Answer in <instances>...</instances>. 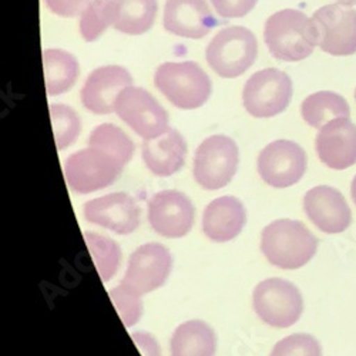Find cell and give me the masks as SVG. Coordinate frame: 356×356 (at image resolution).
I'll list each match as a JSON object with an SVG mask.
<instances>
[{
    "label": "cell",
    "mask_w": 356,
    "mask_h": 356,
    "mask_svg": "<svg viewBox=\"0 0 356 356\" xmlns=\"http://www.w3.org/2000/svg\"><path fill=\"white\" fill-rule=\"evenodd\" d=\"M264 40L278 60L301 62L318 46V32L312 19L304 12L284 9L265 22Z\"/></svg>",
    "instance_id": "6da1fadb"
},
{
    "label": "cell",
    "mask_w": 356,
    "mask_h": 356,
    "mask_svg": "<svg viewBox=\"0 0 356 356\" xmlns=\"http://www.w3.org/2000/svg\"><path fill=\"white\" fill-rule=\"evenodd\" d=\"M261 251L271 265L298 270L315 257L318 238L301 221L282 218L262 229Z\"/></svg>",
    "instance_id": "7a4b0ae2"
},
{
    "label": "cell",
    "mask_w": 356,
    "mask_h": 356,
    "mask_svg": "<svg viewBox=\"0 0 356 356\" xmlns=\"http://www.w3.org/2000/svg\"><path fill=\"white\" fill-rule=\"evenodd\" d=\"M161 95L181 110H194L209 102L213 93L211 80L195 62L163 63L154 74Z\"/></svg>",
    "instance_id": "3957f363"
},
{
    "label": "cell",
    "mask_w": 356,
    "mask_h": 356,
    "mask_svg": "<svg viewBox=\"0 0 356 356\" xmlns=\"http://www.w3.org/2000/svg\"><path fill=\"white\" fill-rule=\"evenodd\" d=\"M257 56V38L250 29L243 26L222 29L205 50L207 63L224 79L244 74L255 63Z\"/></svg>",
    "instance_id": "277c9868"
},
{
    "label": "cell",
    "mask_w": 356,
    "mask_h": 356,
    "mask_svg": "<svg viewBox=\"0 0 356 356\" xmlns=\"http://www.w3.org/2000/svg\"><path fill=\"white\" fill-rule=\"evenodd\" d=\"M252 307L264 323L273 328H289L300 321L304 312V300L292 282L270 278L255 286Z\"/></svg>",
    "instance_id": "5b68a950"
},
{
    "label": "cell",
    "mask_w": 356,
    "mask_h": 356,
    "mask_svg": "<svg viewBox=\"0 0 356 356\" xmlns=\"http://www.w3.org/2000/svg\"><path fill=\"white\" fill-rule=\"evenodd\" d=\"M240 152L236 143L227 136L205 138L195 150L194 178L205 190H220L231 183L238 168Z\"/></svg>",
    "instance_id": "8992f818"
},
{
    "label": "cell",
    "mask_w": 356,
    "mask_h": 356,
    "mask_svg": "<svg viewBox=\"0 0 356 356\" xmlns=\"http://www.w3.org/2000/svg\"><path fill=\"white\" fill-rule=\"evenodd\" d=\"M124 165L108 153L88 147L67 157L65 177L69 188L77 194H90L110 187Z\"/></svg>",
    "instance_id": "52a82bcc"
},
{
    "label": "cell",
    "mask_w": 356,
    "mask_h": 356,
    "mask_svg": "<svg viewBox=\"0 0 356 356\" xmlns=\"http://www.w3.org/2000/svg\"><path fill=\"white\" fill-rule=\"evenodd\" d=\"M292 99V80L278 69L270 67L254 73L245 83L243 103L257 118L275 117L285 111Z\"/></svg>",
    "instance_id": "ba28073f"
},
{
    "label": "cell",
    "mask_w": 356,
    "mask_h": 356,
    "mask_svg": "<svg viewBox=\"0 0 356 356\" xmlns=\"http://www.w3.org/2000/svg\"><path fill=\"white\" fill-rule=\"evenodd\" d=\"M114 111L144 140L156 138L170 129L167 111L141 87H126L115 99Z\"/></svg>",
    "instance_id": "9c48e42d"
},
{
    "label": "cell",
    "mask_w": 356,
    "mask_h": 356,
    "mask_svg": "<svg viewBox=\"0 0 356 356\" xmlns=\"http://www.w3.org/2000/svg\"><path fill=\"white\" fill-rule=\"evenodd\" d=\"M308 167L304 148L289 140L270 143L258 156V172L264 183L286 188L301 181Z\"/></svg>",
    "instance_id": "30bf717a"
},
{
    "label": "cell",
    "mask_w": 356,
    "mask_h": 356,
    "mask_svg": "<svg viewBox=\"0 0 356 356\" xmlns=\"http://www.w3.org/2000/svg\"><path fill=\"white\" fill-rule=\"evenodd\" d=\"M172 268V257L167 247L148 243L138 247L130 257L120 284L138 295L161 288Z\"/></svg>",
    "instance_id": "8fae6325"
},
{
    "label": "cell",
    "mask_w": 356,
    "mask_h": 356,
    "mask_svg": "<svg viewBox=\"0 0 356 356\" xmlns=\"http://www.w3.org/2000/svg\"><path fill=\"white\" fill-rule=\"evenodd\" d=\"M318 32V46L332 56L356 53V10L343 5H326L314 16Z\"/></svg>",
    "instance_id": "7c38bea8"
},
{
    "label": "cell",
    "mask_w": 356,
    "mask_h": 356,
    "mask_svg": "<svg viewBox=\"0 0 356 356\" xmlns=\"http://www.w3.org/2000/svg\"><path fill=\"white\" fill-rule=\"evenodd\" d=\"M195 210L191 200L177 190H164L148 201V221L165 238L186 236L194 224Z\"/></svg>",
    "instance_id": "4fadbf2b"
},
{
    "label": "cell",
    "mask_w": 356,
    "mask_h": 356,
    "mask_svg": "<svg viewBox=\"0 0 356 356\" xmlns=\"http://www.w3.org/2000/svg\"><path fill=\"white\" fill-rule=\"evenodd\" d=\"M83 214L88 222L120 235L131 234L140 225V207L126 193H111L87 201Z\"/></svg>",
    "instance_id": "5bb4252c"
},
{
    "label": "cell",
    "mask_w": 356,
    "mask_h": 356,
    "mask_svg": "<svg viewBox=\"0 0 356 356\" xmlns=\"http://www.w3.org/2000/svg\"><path fill=\"white\" fill-rule=\"evenodd\" d=\"M133 86V77L122 66H103L93 70L81 87V103L93 114L106 115L114 111L117 96Z\"/></svg>",
    "instance_id": "9a60e30c"
},
{
    "label": "cell",
    "mask_w": 356,
    "mask_h": 356,
    "mask_svg": "<svg viewBox=\"0 0 356 356\" xmlns=\"http://www.w3.org/2000/svg\"><path fill=\"white\" fill-rule=\"evenodd\" d=\"M304 210L309 221L326 234L343 232L352 224V211L345 197L330 186L311 188L304 197Z\"/></svg>",
    "instance_id": "2e32d148"
},
{
    "label": "cell",
    "mask_w": 356,
    "mask_h": 356,
    "mask_svg": "<svg viewBox=\"0 0 356 356\" xmlns=\"http://www.w3.org/2000/svg\"><path fill=\"white\" fill-rule=\"evenodd\" d=\"M319 160L332 170H346L356 164V126L348 117L326 123L315 140Z\"/></svg>",
    "instance_id": "e0dca14e"
},
{
    "label": "cell",
    "mask_w": 356,
    "mask_h": 356,
    "mask_svg": "<svg viewBox=\"0 0 356 356\" xmlns=\"http://www.w3.org/2000/svg\"><path fill=\"white\" fill-rule=\"evenodd\" d=\"M163 23L167 32L186 39H202L218 24L207 0H167Z\"/></svg>",
    "instance_id": "ac0fdd59"
},
{
    "label": "cell",
    "mask_w": 356,
    "mask_h": 356,
    "mask_svg": "<svg viewBox=\"0 0 356 356\" xmlns=\"http://www.w3.org/2000/svg\"><path fill=\"white\" fill-rule=\"evenodd\" d=\"M247 222L244 204L225 195L213 200L202 214V231L214 243H228L238 236Z\"/></svg>",
    "instance_id": "d6986e66"
},
{
    "label": "cell",
    "mask_w": 356,
    "mask_h": 356,
    "mask_svg": "<svg viewBox=\"0 0 356 356\" xmlns=\"http://www.w3.org/2000/svg\"><path fill=\"white\" fill-rule=\"evenodd\" d=\"M187 143L180 131L168 129L164 134L144 140L143 160L154 175L170 177L180 171L186 163Z\"/></svg>",
    "instance_id": "ffe728a7"
},
{
    "label": "cell",
    "mask_w": 356,
    "mask_h": 356,
    "mask_svg": "<svg viewBox=\"0 0 356 356\" xmlns=\"http://www.w3.org/2000/svg\"><path fill=\"white\" fill-rule=\"evenodd\" d=\"M217 337L211 326L200 319H193L177 326L171 341V356H214Z\"/></svg>",
    "instance_id": "44dd1931"
},
{
    "label": "cell",
    "mask_w": 356,
    "mask_h": 356,
    "mask_svg": "<svg viewBox=\"0 0 356 356\" xmlns=\"http://www.w3.org/2000/svg\"><path fill=\"white\" fill-rule=\"evenodd\" d=\"M115 31L138 36L150 31L159 10L157 0H111Z\"/></svg>",
    "instance_id": "7402d4cb"
},
{
    "label": "cell",
    "mask_w": 356,
    "mask_h": 356,
    "mask_svg": "<svg viewBox=\"0 0 356 356\" xmlns=\"http://www.w3.org/2000/svg\"><path fill=\"white\" fill-rule=\"evenodd\" d=\"M44 83L49 96H60L67 93L76 84L80 66L77 58L60 49H47L43 51Z\"/></svg>",
    "instance_id": "603a6c76"
},
{
    "label": "cell",
    "mask_w": 356,
    "mask_h": 356,
    "mask_svg": "<svg viewBox=\"0 0 356 356\" xmlns=\"http://www.w3.org/2000/svg\"><path fill=\"white\" fill-rule=\"evenodd\" d=\"M301 114L308 126L322 129L335 118H350V108L341 95L334 92H318L302 102Z\"/></svg>",
    "instance_id": "cb8c5ba5"
},
{
    "label": "cell",
    "mask_w": 356,
    "mask_h": 356,
    "mask_svg": "<svg viewBox=\"0 0 356 356\" xmlns=\"http://www.w3.org/2000/svg\"><path fill=\"white\" fill-rule=\"evenodd\" d=\"M88 147L99 148L113 156L122 165H127L134 154V143L131 138L114 124H100L88 137Z\"/></svg>",
    "instance_id": "d4e9b609"
},
{
    "label": "cell",
    "mask_w": 356,
    "mask_h": 356,
    "mask_svg": "<svg viewBox=\"0 0 356 356\" xmlns=\"http://www.w3.org/2000/svg\"><path fill=\"white\" fill-rule=\"evenodd\" d=\"M84 240L103 282H108L118 271L122 252L111 238L96 232H84Z\"/></svg>",
    "instance_id": "484cf974"
},
{
    "label": "cell",
    "mask_w": 356,
    "mask_h": 356,
    "mask_svg": "<svg viewBox=\"0 0 356 356\" xmlns=\"http://www.w3.org/2000/svg\"><path fill=\"white\" fill-rule=\"evenodd\" d=\"M50 118L54 131L57 150L62 152L74 144L81 131V122L77 113L66 104H50Z\"/></svg>",
    "instance_id": "4316f807"
},
{
    "label": "cell",
    "mask_w": 356,
    "mask_h": 356,
    "mask_svg": "<svg viewBox=\"0 0 356 356\" xmlns=\"http://www.w3.org/2000/svg\"><path fill=\"white\" fill-rule=\"evenodd\" d=\"M114 12L111 0H93L80 15V33L86 42H96L108 26H113Z\"/></svg>",
    "instance_id": "83f0119b"
},
{
    "label": "cell",
    "mask_w": 356,
    "mask_h": 356,
    "mask_svg": "<svg viewBox=\"0 0 356 356\" xmlns=\"http://www.w3.org/2000/svg\"><path fill=\"white\" fill-rule=\"evenodd\" d=\"M110 298L114 304L118 315H120L124 326L131 328L133 325L138 322L143 314V302L138 293L129 289L123 284L110 289Z\"/></svg>",
    "instance_id": "f1b7e54d"
},
{
    "label": "cell",
    "mask_w": 356,
    "mask_h": 356,
    "mask_svg": "<svg viewBox=\"0 0 356 356\" xmlns=\"http://www.w3.org/2000/svg\"><path fill=\"white\" fill-rule=\"evenodd\" d=\"M270 356H322V346L309 334H293L281 339Z\"/></svg>",
    "instance_id": "f546056e"
},
{
    "label": "cell",
    "mask_w": 356,
    "mask_h": 356,
    "mask_svg": "<svg viewBox=\"0 0 356 356\" xmlns=\"http://www.w3.org/2000/svg\"><path fill=\"white\" fill-rule=\"evenodd\" d=\"M216 12L225 19L247 16L258 3V0H211Z\"/></svg>",
    "instance_id": "4dcf8cb0"
},
{
    "label": "cell",
    "mask_w": 356,
    "mask_h": 356,
    "mask_svg": "<svg viewBox=\"0 0 356 356\" xmlns=\"http://www.w3.org/2000/svg\"><path fill=\"white\" fill-rule=\"evenodd\" d=\"M51 13L62 17L80 16L93 0H44Z\"/></svg>",
    "instance_id": "1f68e13d"
},
{
    "label": "cell",
    "mask_w": 356,
    "mask_h": 356,
    "mask_svg": "<svg viewBox=\"0 0 356 356\" xmlns=\"http://www.w3.org/2000/svg\"><path fill=\"white\" fill-rule=\"evenodd\" d=\"M131 338L143 356H161L160 345L153 335L144 331H138L133 332Z\"/></svg>",
    "instance_id": "d6a6232c"
},
{
    "label": "cell",
    "mask_w": 356,
    "mask_h": 356,
    "mask_svg": "<svg viewBox=\"0 0 356 356\" xmlns=\"http://www.w3.org/2000/svg\"><path fill=\"white\" fill-rule=\"evenodd\" d=\"M350 194H352V200H353V202H355V205H356V175L353 177V180H352Z\"/></svg>",
    "instance_id": "836d02e7"
},
{
    "label": "cell",
    "mask_w": 356,
    "mask_h": 356,
    "mask_svg": "<svg viewBox=\"0 0 356 356\" xmlns=\"http://www.w3.org/2000/svg\"><path fill=\"white\" fill-rule=\"evenodd\" d=\"M337 2L339 5H343V6H356V0H337Z\"/></svg>",
    "instance_id": "e575fe53"
},
{
    "label": "cell",
    "mask_w": 356,
    "mask_h": 356,
    "mask_svg": "<svg viewBox=\"0 0 356 356\" xmlns=\"http://www.w3.org/2000/svg\"><path fill=\"white\" fill-rule=\"evenodd\" d=\"M355 100H356V88H355Z\"/></svg>",
    "instance_id": "d590c367"
}]
</instances>
